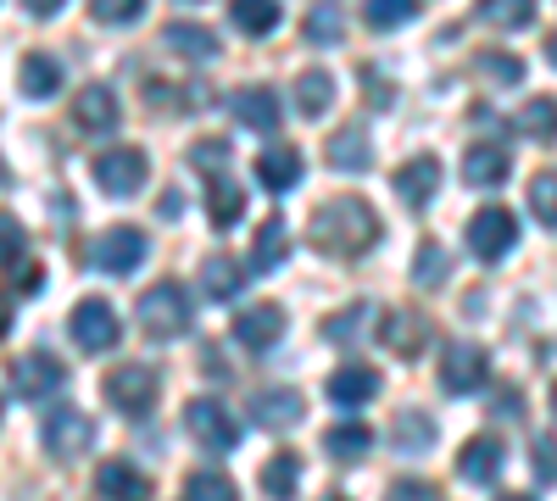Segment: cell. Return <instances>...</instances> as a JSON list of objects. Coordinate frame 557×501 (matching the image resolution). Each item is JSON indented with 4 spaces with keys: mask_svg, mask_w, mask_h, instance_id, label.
Wrapping results in <instances>:
<instances>
[{
    "mask_svg": "<svg viewBox=\"0 0 557 501\" xmlns=\"http://www.w3.org/2000/svg\"><path fill=\"white\" fill-rule=\"evenodd\" d=\"M502 463H507L502 440H496V435H480V440H469V446H462L457 474H462V479H474V485H491V479L502 474Z\"/></svg>",
    "mask_w": 557,
    "mask_h": 501,
    "instance_id": "ac0fdd59",
    "label": "cell"
},
{
    "mask_svg": "<svg viewBox=\"0 0 557 501\" xmlns=\"http://www.w3.org/2000/svg\"><path fill=\"white\" fill-rule=\"evenodd\" d=\"M228 107H235L240 128H257V134L278 128V96H273L268 84H246V89H235V96H228Z\"/></svg>",
    "mask_w": 557,
    "mask_h": 501,
    "instance_id": "7c38bea8",
    "label": "cell"
},
{
    "mask_svg": "<svg viewBox=\"0 0 557 501\" xmlns=\"http://www.w3.org/2000/svg\"><path fill=\"white\" fill-rule=\"evenodd\" d=\"M519 134H524V140L552 146V140H557V101H552V96H535V101L519 112Z\"/></svg>",
    "mask_w": 557,
    "mask_h": 501,
    "instance_id": "f546056e",
    "label": "cell"
},
{
    "mask_svg": "<svg viewBox=\"0 0 557 501\" xmlns=\"http://www.w3.org/2000/svg\"><path fill=\"white\" fill-rule=\"evenodd\" d=\"M385 501H446V496H441L435 485H424V479H396Z\"/></svg>",
    "mask_w": 557,
    "mask_h": 501,
    "instance_id": "f6af8a7d",
    "label": "cell"
},
{
    "mask_svg": "<svg viewBox=\"0 0 557 501\" xmlns=\"http://www.w3.org/2000/svg\"><path fill=\"white\" fill-rule=\"evenodd\" d=\"M480 67H485L491 78H502V84H519V78H524V62H519V57H480Z\"/></svg>",
    "mask_w": 557,
    "mask_h": 501,
    "instance_id": "7dc6e473",
    "label": "cell"
},
{
    "mask_svg": "<svg viewBox=\"0 0 557 501\" xmlns=\"http://www.w3.org/2000/svg\"><path fill=\"white\" fill-rule=\"evenodd\" d=\"M513 246H519V217L507 206H485V212L469 217V251L480 262H502Z\"/></svg>",
    "mask_w": 557,
    "mask_h": 501,
    "instance_id": "277c9868",
    "label": "cell"
},
{
    "mask_svg": "<svg viewBox=\"0 0 557 501\" xmlns=\"http://www.w3.org/2000/svg\"><path fill=\"white\" fill-rule=\"evenodd\" d=\"M96 490H101L107 501H146V496H151L146 474H139L134 463H123V458L101 463V474H96Z\"/></svg>",
    "mask_w": 557,
    "mask_h": 501,
    "instance_id": "ffe728a7",
    "label": "cell"
},
{
    "mask_svg": "<svg viewBox=\"0 0 557 501\" xmlns=\"http://www.w3.org/2000/svg\"><path fill=\"white\" fill-rule=\"evenodd\" d=\"M368 324H374V312H368V306L357 301V306L335 312L330 324H323V335H330V340H341V346H346V340H362V335H368Z\"/></svg>",
    "mask_w": 557,
    "mask_h": 501,
    "instance_id": "d590c367",
    "label": "cell"
},
{
    "mask_svg": "<svg viewBox=\"0 0 557 501\" xmlns=\"http://www.w3.org/2000/svg\"><path fill=\"white\" fill-rule=\"evenodd\" d=\"M240 285H246V267H240V256H207V262H201V290H207L212 301L240 296Z\"/></svg>",
    "mask_w": 557,
    "mask_h": 501,
    "instance_id": "cb8c5ba5",
    "label": "cell"
},
{
    "mask_svg": "<svg viewBox=\"0 0 557 501\" xmlns=\"http://www.w3.org/2000/svg\"><path fill=\"white\" fill-rule=\"evenodd\" d=\"M368 162H374V146H368L362 128H341L335 140H330V167L335 173H362Z\"/></svg>",
    "mask_w": 557,
    "mask_h": 501,
    "instance_id": "d4e9b609",
    "label": "cell"
},
{
    "mask_svg": "<svg viewBox=\"0 0 557 501\" xmlns=\"http://www.w3.org/2000/svg\"><path fill=\"white\" fill-rule=\"evenodd\" d=\"M368 424H335L330 435H323V446H330V458H341V463H357V458H368Z\"/></svg>",
    "mask_w": 557,
    "mask_h": 501,
    "instance_id": "1f68e13d",
    "label": "cell"
},
{
    "mask_svg": "<svg viewBox=\"0 0 557 501\" xmlns=\"http://www.w3.org/2000/svg\"><path fill=\"white\" fill-rule=\"evenodd\" d=\"M134 317H139V329H146V335L173 340V335L190 329V296H184L178 279H162V285H151L146 296L134 301Z\"/></svg>",
    "mask_w": 557,
    "mask_h": 501,
    "instance_id": "7a4b0ae2",
    "label": "cell"
},
{
    "mask_svg": "<svg viewBox=\"0 0 557 501\" xmlns=\"http://www.w3.org/2000/svg\"><path fill=\"white\" fill-rule=\"evenodd\" d=\"M552 406H557V390H552Z\"/></svg>",
    "mask_w": 557,
    "mask_h": 501,
    "instance_id": "9f6ffc18",
    "label": "cell"
},
{
    "mask_svg": "<svg viewBox=\"0 0 557 501\" xmlns=\"http://www.w3.org/2000/svg\"><path fill=\"white\" fill-rule=\"evenodd\" d=\"M362 17L374 28H396V23H412L418 17V0H368Z\"/></svg>",
    "mask_w": 557,
    "mask_h": 501,
    "instance_id": "ab89813d",
    "label": "cell"
},
{
    "mask_svg": "<svg viewBox=\"0 0 557 501\" xmlns=\"http://www.w3.org/2000/svg\"><path fill=\"white\" fill-rule=\"evenodd\" d=\"M430 440H435V418L430 413H396V446L430 451Z\"/></svg>",
    "mask_w": 557,
    "mask_h": 501,
    "instance_id": "8d00e7d4",
    "label": "cell"
},
{
    "mask_svg": "<svg viewBox=\"0 0 557 501\" xmlns=\"http://www.w3.org/2000/svg\"><path fill=\"white\" fill-rule=\"evenodd\" d=\"M480 17L491 28H524L535 23V0H480Z\"/></svg>",
    "mask_w": 557,
    "mask_h": 501,
    "instance_id": "836d02e7",
    "label": "cell"
},
{
    "mask_svg": "<svg viewBox=\"0 0 557 501\" xmlns=\"http://www.w3.org/2000/svg\"><path fill=\"white\" fill-rule=\"evenodd\" d=\"M530 468H535L541 485L557 479V440H552V435H535V446H530Z\"/></svg>",
    "mask_w": 557,
    "mask_h": 501,
    "instance_id": "b9f144b4",
    "label": "cell"
},
{
    "mask_svg": "<svg viewBox=\"0 0 557 501\" xmlns=\"http://www.w3.org/2000/svg\"><path fill=\"white\" fill-rule=\"evenodd\" d=\"M62 362L57 356H45V351H28V356H17V368H12V385H17V396H28V401H39V396H57L62 390Z\"/></svg>",
    "mask_w": 557,
    "mask_h": 501,
    "instance_id": "8fae6325",
    "label": "cell"
},
{
    "mask_svg": "<svg viewBox=\"0 0 557 501\" xmlns=\"http://www.w3.org/2000/svg\"><path fill=\"white\" fill-rule=\"evenodd\" d=\"M73 340H78L84 351H112V346H117V312H112V301H101V296L78 301V312H73Z\"/></svg>",
    "mask_w": 557,
    "mask_h": 501,
    "instance_id": "30bf717a",
    "label": "cell"
},
{
    "mask_svg": "<svg viewBox=\"0 0 557 501\" xmlns=\"http://www.w3.org/2000/svg\"><path fill=\"white\" fill-rule=\"evenodd\" d=\"M374 396H380V374L362 368V362H346V368L330 374V401L335 406H368Z\"/></svg>",
    "mask_w": 557,
    "mask_h": 501,
    "instance_id": "2e32d148",
    "label": "cell"
},
{
    "mask_svg": "<svg viewBox=\"0 0 557 501\" xmlns=\"http://www.w3.org/2000/svg\"><path fill=\"white\" fill-rule=\"evenodd\" d=\"M530 212L546 223V229H557V173H535L530 178Z\"/></svg>",
    "mask_w": 557,
    "mask_h": 501,
    "instance_id": "f35d334b",
    "label": "cell"
},
{
    "mask_svg": "<svg viewBox=\"0 0 557 501\" xmlns=\"http://www.w3.org/2000/svg\"><path fill=\"white\" fill-rule=\"evenodd\" d=\"M435 185H441V162H435V156H412V162L396 167V196H401L407 206H430Z\"/></svg>",
    "mask_w": 557,
    "mask_h": 501,
    "instance_id": "e0dca14e",
    "label": "cell"
},
{
    "mask_svg": "<svg viewBox=\"0 0 557 501\" xmlns=\"http://www.w3.org/2000/svg\"><path fill=\"white\" fill-rule=\"evenodd\" d=\"M184 429H190L196 446H207V451H235L240 446L235 418H228L223 401H212V396H196L190 406H184Z\"/></svg>",
    "mask_w": 557,
    "mask_h": 501,
    "instance_id": "5b68a950",
    "label": "cell"
},
{
    "mask_svg": "<svg viewBox=\"0 0 557 501\" xmlns=\"http://www.w3.org/2000/svg\"><path fill=\"white\" fill-rule=\"evenodd\" d=\"M190 162L223 173V167H228V146H223V140H201V146H190ZM218 173H212V178H218Z\"/></svg>",
    "mask_w": 557,
    "mask_h": 501,
    "instance_id": "bcb514c9",
    "label": "cell"
},
{
    "mask_svg": "<svg viewBox=\"0 0 557 501\" xmlns=\"http://www.w3.org/2000/svg\"><path fill=\"white\" fill-rule=\"evenodd\" d=\"M485 379H491V362H485L480 346H446V356H441V385H446V396H474Z\"/></svg>",
    "mask_w": 557,
    "mask_h": 501,
    "instance_id": "9c48e42d",
    "label": "cell"
},
{
    "mask_svg": "<svg viewBox=\"0 0 557 501\" xmlns=\"http://www.w3.org/2000/svg\"><path fill=\"white\" fill-rule=\"evenodd\" d=\"M157 212H162V217H168V223H178V217H184V196H178V190H168V196H162V206H157Z\"/></svg>",
    "mask_w": 557,
    "mask_h": 501,
    "instance_id": "681fc988",
    "label": "cell"
},
{
    "mask_svg": "<svg viewBox=\"0 0 557 501\" xmlns=\"http://www.w3.org/2000/svg\"><path fill=\"white\" fill-rule=\"evenodd\" d=\"M228 17L246 34H273L285 12H278V0H228Z\"/></svg>",
    "mask_w": 557,
    "mask_h": 501,
    "instance_id": "f1b7e54d",
    "label": "cell"
},
{
    "mask_svg": "<svg viewBox=\"0 0 557 501\" xmlns=\"http://www.w3.org/2000/svg\"><path fill=\"white\" fill-rule=\"evenodd\" d=\"M507 173H513V162H507L502 146H474L462 156V178H469V185H502Z\"/></svg>",
    "mask_w": 557,
    "mask_h": 501,
    "instance_id": "484cf974",
    "label": "cell"
},
{
    "mask_svg": "<svg viewBox=\"0 0 557 501\" xmlns=\"http://www.w3.org/2000/svg\"><path fill=\"white\" fill-rule=\"evenodd\" d=\"M73 117H78L84 134H112L117 128V96H112L107 84H89V89H78Z\"/></svg>",
    "mask_w": 557,
    "mask_h": 501,
    "instance_id": "9a60e30c",
    "label": "cell"
},
{
    "mask_svg": "<svg viewBox=\"0 0 557 501\" xmlns=\"http://www.w3.org/2000/svg\"><path fill=\"white\" fill-rule=\"evenodd\" d=\"M546 57H552V62H557V34H552V39H546Z\"/></svg>",
    "mask_w": 557,
    "mask_h": 501,
    "instance_id": "f5cc1de1",
    "label": "cell"
},
{
    "mask_svg": "<svg viewBox=\"0 0 557 501\" xmlns=\"http://www.w3.org/2000/svg\"><path fill=\"white\" fill-rule=\"evenodd\" d=\"M12 329V312H7V301H0V335H7Z\"/></svg>",
    "mask_w": 557,
    "mask_h": 501,
    "instance_id": "816d5d0a",
    "label": "cell"
},
{
    "mask_svg": "<svg viewBox=\"0 0 557 501\" xmlns=\"http://www.w3.org/2000/svg\"><path fill=\"white\" fill-rule=\"evenodd\" d=\"M278 335H285V312L278 306H246L235 317V340L246 351H268V346H278Z\"/></svg>",
    "mask_w": 557,
    "mask_h": 501,
    "instance_id": "5bb4252c",
    "label": "cell"
},
{
    "mask_svg": "<svg viewBox=\"0 0 557 501\" xmlns=\"http://www.w3.org/2000/svg\"><path fill=\"white\" fill-rule=\"evenodd\" d=\"M23 7H28V12H34V17H51V12H57V7H62V0H23Z\"/></svg>",
    "mask_w": 557,
    "mask_h": 501,
    "instance_id": "f907efd6",
    "label": "cell"
},
{
    "mask_svg": "<svg viewBox=\"0 0 557 501\" xmlns=\"http://www.w3.org/2000/svg\"><path fill=\"white\" fill-rule=\"evenodd\" d=\"M446 273H451V256H446L441 240H424V246H418V267H412V279H418V285L435 290V285H446Z\"/></svg>",
    "mask_w": 557,
    "mask_h": 501,
    "instance_id": "e575fe53",
    "label": "cell"
},
{
    "mask_svg": "<svg viewBox=\"0 0 557 501\" xmlns=\"http://www.w3.org/2000/svg\"><path fill=\"white\" fill-rule=\"evenodd\" d=\"M146 151H134V146H117V151H107V156H96V185L107 190V196H134L139 185H146Z\"/></svg>",
    "mask_w": 557,
    "mask_h": 501,
    "instance_id": "52a82bcc",
    "label": "cell"
},
{
    "mask_svg": "<svg viewBox=\"0 0 557 501\" xmlns=\"http://www.w3.org/2000/svg\"><path fill=\"white\" fill-rule=\"evenodd\" d=\"M12 262H23V223L0 212V267H12Z\"/></svg>",
    "mask_w": 557,
    "mask_h": 501,
    "instance_id": "ee69618b",
    "label": "cell"
},
{
    "mask_svg": "<svg viewBox=\"0 0 557 501\" xmlns=\"http://www.w3.org/2000/svg\"><path fill=\"white\" fill-rule=\"evenodd\" d=\"M17 78H23V96H34V101H45V96H57V89H62V67L45 51H28Z\"/></svg>",
    "mask_w": 557,
    "mask_h": 501,
    "instance_id": "4316f807",
    "label": "cell"
},
{
    "mask_svg": "<svg viewBox=\"0 0 557 501\" xmlns=\"http://www.w3.org/2000/svg\"><path fill=\"white\" fill-rule=\"evenodd\" d=\"M362 78H368V101H374V107H385V101H391L385 73H380V67H362Z\"/></svg>",
    "mask_w": 557,
    "mask_h": 501,
    "instance_id": "c3c4849f",
    "label": "cell"
},
{
    "mask_svg": "<svg viewBox=\"0 0 557 501\" xmlns=\"http://www.w3.org/2000/svg\"><path fill=\"white\" fill-rule=\"evenodd\" d=\"M330 501H346V496H330Z\"/></svg>",
    "mask_w": 557,
    "mask_h": 501,
    "instance_id": "6f0895ef",
    "label": "cell"
},
{
    "mask_svg": "<svg viewBox=\"0 0 557 501\" xmlns=\"http://www.w3.org/2000/svg\"><path fill=\"white\" fill-rule=\"evenodd\" d=\"M240 212H246V196H240L235 178H228V173L212 178V185H207V217H212V229H235Z\"/></svg>",
    "mask_w": 557,
    "mask_h": 501,
    "instance_id": "7402d4cb",
    "label": "cell"
},
{
    "mask_svg": "<svg viewBox=\"0 0 557 501\" xmlns=\"http://www.w3.org/2000/svg\"><path fill=\"white\" fill-rule=\"evenodd\" d=\"M312 251H323V256H362V251H374L380 246V217H374V206L368 201H357V196H341V201H323L318 212H312Z\"/></svg>",
    "mask_w": 557,
    "mask_h": 501,
    "instance_id": "6da1fadb",
    "label": "cell"
},
{
    "mask_svg": "<svg viewBox=\"0 0 557 501\" xmlns=\"http://www.w3.org/2000/svg\"><path fill=\"white\" fill-rule=\"evenodd\" d=\"M380 335H385V346H391L396 356H418V351L430 346V317H418V312H391Z\"/></svg>",
    "mask_w": 557,
    "mask_h": 501,
    "instance_id": "44dd1931",
    "label": "cell"
},
{
    "mask_svg": "<svg viewBox=\"0 0 557 501\" xmlns=\"http://www.w3.org/2000/svg\"><path fill=\"white\" fill-rule=\"evenodd\" d=\"M139 256H146V235L128 229V223H117V229L89 240V262H96L101 273H128V267H139Z\"/></svg>",
    "mask_w": 557,
    "mask_h": 501,
    "instance_id": "ba28073f",
    "label": "cell"
},
{
    "mask_svg": "<svg viewBox=\"0 0 557 501\" xmlns=\"http://www.w3.org/2000/svg\"><path fill=\"white\" fill-rule=\"evenodd\" d=\"M502 501H535V496H502Z\"/></svg>",
    "mask_w": 557,
    "mask_h": 501,
    "instance_id": "db71d44e",
    "label": "cell"
},
{
    "mask_svg": "<svg viewBox=\"0 0 557 501\" xmlns=\"http://www.w3.org/2000/svg\"><path fill=\"white\" fill-rule=\"evenodd\" d=\"M7 178H12V173H7V162H0V185H7Z\"/></svg>",
    "mask_w": 557,
    "mask_h": 501,
    "instance_id": "11a10c76",
    "label": "cell"
},
{
    "mask_svg": "<svg viewBox=\"0 0 557 501\" xmlns=\"http://www.w3.org/2000/svg\"><path fill=\"white\" fill-rule=\"evenodd\" d=\"M296 479H301V463L290 458V451H278V458L262 463V490H268L273 501H290V496H296Z\"/></svg>",
    "mask_w": 557,
    "mask_h": 501,
    "instance_id": "4dcf8cb0",
    "label": "cell"
},
{
    "mask_svg": "<svg viewBox=\"0 0 557 501\" xmlns=\"http://www.w3.org/2000/svg\"><path fill=\"white\" fill-rule=\"evenodd\" d=\"M96 440V418L78 413V406H51L45 413V451L51 458H78V451Z\"/></svg>",
    "mask_w": 557,
    "mask_h": 501,
    "instance_id": "8992f818",
    "label": "cell"
},
{
    "mask_svg": "<svg viewBox=\"0 0 557 501\" xmlns=\"http://www.w3.org/2000/svg\"><path fill=\"white\" fill-rule=\"evenodd\" d=\"M296 178H301V151H290V146H268L262 156H257V185L262 190H296Z\"/></svg>",
    "mask_w": 557,
    "mask_h": 501,
    "instance_id": "d6986e66",
    "label": "cell"
},
{
    "mask_svg": "<svg viewBox=\"0 0 557 501\" xmlns=\"http://www.w3.org/2000/svg\"><path fill=\"white\" fill-rule=\"evenodd\" d=\"M89 12H96L101 23H134L139 12H146V0H89Z\"/></svg>",
    "mask_w": 557,
    "mask_h": 501,
    "instance_id": "7bdbcfd3",
    "label": "cell"
},
{
    "mask_svg": "<svg viewBox=\"0 0 557 501\" xmlns=\"http://www.w3.org/2000/svg\"><path fill=\"white\" fill-rule=\"evenodd\" d=\"M107 396H112L117 413L146 418L157 406V368H151V362H123V368L107 374Z\"/></svg>",
    "mask_w": 557,
    "mask_h": 501,
    "instance_id": "3957f363",
    "label": "cell"
},
{
    "mask_svg": "<svg viewBox=\"0 0 557 501\" xmlns=\"http://www.w3.org/2000/svg\"><path fill=\"white\" fill-rule=\"evenodd\" d=\"M285 251H290V229H285V217H268L262 229H257V246H251V267H278L285 262Z\"/></svg>",
    "mask_w": 557,
    "mask_h": 501,
    "instance_id": "83f0119b",
    "label": "cell"
},
{
    "mask_svg": "<svg viewBox=\"0 0 557 501\" xmlns=\"http://www.w3.org/2000/svg\"><path fill=\"white\" fill-rule=\"evenodd\" d=\"M301 413H307V401L296 396V390H257L251 396V418L262 424V429H290V424H301Z\"/></svg>",
    "mask_w": 557,
    "mask_h": 501,
    "instance_id": "4fadbf2b",
    "label": "cell"
},
{
    "mask_svg": "<svg viewBox=\"0 0 557 501\" xmlns=\"http://www.w3.org/2000/svg\"><path fill=\"white\" fill-rule=\"evenodd\" d=\"M162 45H168V51H178V57H196V62H212L218 57V39L201 23H168L162 28Z\"/></svg>",
    "mask_w": 557,
    "mask_h": 501,
    "instance_id": "603a6c76",
    "label": "cell"
},
{
    "mask_svg": "<svg viewBox=\"0 0 557 501\" xmlns=\"http://www.w3.org/2000/svg\"><path fill=\"white\" fill-rule=\"evenodd\" d=\"M341 7H335V0H323V7H312L307 12V39L312 45H341Z\"/></svg>",
    "mask_w": 557,
    "mask_h": 501,
    "instance_id": "74e56055",
    "label": "cell"
},
{
    "mask_svg": "<svg viewBox=\"0 0 557 501\" xmlns=\"http://www.w3.org/2000/svg\"><path fill=\"white\" fill-rule=\"evenodd\" d=\"M184 501H235V485H228L223 474H190Z\"/></svg>",
    "mask_w": 557,
    "mask_h": 501,
    "instance_id": "60d3db41",
    "label": "cell"
},
{
    "mask_svg": "<svg viewBox=\"0 0 557 501\" xmlns=\"http://www.w3.org/2000/svg\"><path fill=\"white\" fill-rule=\"evenodd\" d=\"M330 101H335V78H330V73H301V78H296V107H301L307 117L330 112Z\"/></svg>",
    "mask_w": 557,
    "mask_h": 501,
    "instance_id": "d6a6232c",
    "label": "cell"
}]
</instances>
